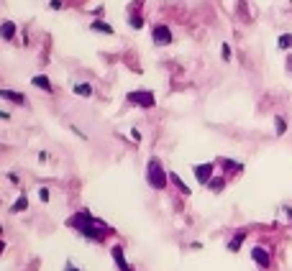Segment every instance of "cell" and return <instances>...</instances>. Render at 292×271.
Wrapping results in <instances>:
<instances>
[{
	"mask_svg": "<svg viewBox=\"0 0 292 271\" xmlns=\"http://www.w3.org/2000/svg\"><path fill=\"white\" fill-rule=\"evenodd\" d=\"M70 225H75V228H80V230H82V236L93 238V240H103V238L110 233V228H108V225H105L103 220L90 218V212H87V210H82L80 215H75V218L70 220Z\"/></svg>",
	"mask_w": 292,
	"mask_h": 271,
	"instance_id": "obj_1",
	"label": "cell"
},
{
	"mask_svg": "<svg viewBox=\"0 0 292 271\" xmlns=\"http://www.w3.org/2000/svg\"><path fill=\"white\" fill-rule=\"evenodd\" d=\"M146 182L154 187V190H164L169 184V174L164 172L162 162L159 159H149V166H146Z\"/></svg>",
	"mask_w": 292,
	"mask_h": 271,
	"instance_id": "obj_2",
	"label": "cell"
},
{
	"mask_svg": "<svg viewBox=\"0 0 292 271\" xmlns=\"http://www.w3.org/2000/svg\"><path fill=\"white\" fill-rule=\"evenodd\" d=\"M126 100L133 102V105H139V108H154L156 105L154 92H149V90H133V92L126 95Z\"/></svg>",
	"mask_w": 292,
	"mask_h": 271,
	"instance_id": "obj_3",
	"label": "cell"
},
{
	"mask_svg": "<svg viewBox=\"0 0 292 271\" xmlns=\"http://www.w3.org/2000/svg\"><path fill=\"white\" fill-rule=\"evenodd\" d=\"M151 38H154V44L156 46H169L172 44V31L167 28V26H154V31H151Z\"/></svg>",
	"mask_w": 292,
	"mask_h": 271,
	"instance_id": "obj_4",
	"label": "cell"
},
{
	"mask_svg": "<svg viewBox=\"0 0 292 271\" xmlns=\"http://www.w3.org/2000/svg\"><path fill=\"white\" fill-rule=\"evenodd\" d=\"M213 164L208 162V164H197L195 166V176H197V182L200 184H210V179H213Z\"/></svg>",
	"mask_w": 292,
	"mask_h": 271,
	"instance_id": "obj_5",
	"label": "cell"
},
{
	"mask_svg": "<svg viewBox=\"0 0 292 271\" xmlns=\"http://www.w3.org/2000/svg\"><path fill=\"white\" fill-rule=\"evenodd\" d=\"M251 258H254L261 268H266V266H269V261H272V258H269V251H266V248H261V246L251 248Z\"/></svg>",
	"mask_w": 292,
	"mask_h": 271,
	"instance_id": "obj_6",
	"label": "cell"
},
{
	"mask_svg": "<svg viewBox=\"0 0 292 271\" xmlns=\"http://www.w3.org/2000/svg\"><path fill=\"white\" fill-rule=\"evenodd\" d=\"M110 254H113V261H116V266H118L121 271H133V268L128 266L126 256H123V248H121V246H116V248H113V251H110Z\"/></svg>",
	"mask_w": 292,
	"mask_h": 271,
	"instance_id": "obj_7",
	"label": "cell"
},
{
	"mask_svg": "<svg viewBox=\"0 0 292 271\" xmlns=\"http://www.w3.org/2000/svg\"><path fill=\"white\" fill-rule=\"evenodd\" d=\"M0 98L3 100H11L16 105H26V98L21 95V92H13V90H0Z\"/></svg>",
	"mask_w": 292,
	"mask_h": 271,
	"instance_id": "obj_8",
	"label": "cell"
},
{
	"mask_svg": "<svg viewBox=\"0 0 292 271\" xmlns=\"http://www.w3.org/2000/svg\"><path fill=\"white\" fill-rule=\"evenodd\" d=\"M31 84L39 87V90H44V92H52V82H49V77H44V74H36L31 80Z\"/></svg>",
	"mask_w": 292,
	"mask_h": 271,
	"instance_id": "obj_9",
	"label": "cell"
},
{
	"mask_svg": "<svg viewBox=\"0 0 292 271\" xmlns=\"http://www.w3.org/2000/svg\"><path fill=\"white\" fill-rule=\"evenodd\" d=\"M243 238H246V230H238L233 238H231V243H228V251L231 254H236L238 248H241V243H243Z\"/></svg>",
	"mask_w": 292,
	"mask_h": 271,
	"instance_id": "obj_10",
	"label": "cell"
},
{
	"mask_svg": "<svg viewBox=\"0 0 292 271\" xmlns=\"http://www.w3.org/2000/svg\"><path fill=\"white\" fill-rule=\"evenodd\" d=\"M169 182H172V184H174L179 192H182V194H190V187H187V184H185V182H182V179H179L177 174H169Z\"/></svg>",
	"mask_w": 292,
	"mask_h": 271,
	"instance_id": "obj_11",
	"label": "cell"
},
{
	"mask_svg": "<svg viewBox=\"0 0 292 271\" xmlns=\"http://www.w3.org/2000/svg\"><path fill=\"white\" fill-rule=\"evenodd\" d=\"M0 31H3V38H6V41H11V38L16 36V24H13V20H6Z\"/></svg>",
	"mask_w": 292,
	"mask_h": 271,
	"instance_id": "obj_12",
	"label": "cell"
},
{
	"mask_svg": "<svg viewBox=\"0 0 292 271\" xmlns=\"http://www.w3.org/2000/svg\"><path fill=\"white\" fill-rule=\"evenodd\" d=\"M75 95H82V98H90V95H93V87H90L87 82H80V84H75Z\"/></svg>",
	"mask_w": 292,
	"mask_h": 271,
	"instance_id": "obj_13",
	"label": "cell"
},
{
	"mask_svg": "<svg viewBox=\"0 0 292 271\" xmlns=\"http://www.w3.org/2000/svg\"><path fill=\"white\" fill-rule=\"evenodd\" d=\"M277 46L279 49H292V34H282L279 41H277Z\"/></svg>",
	"mask_w": 292,
	"mask_h": 271,
	"instance_id": "obj_14",
	"label": "cell"
},
{
	"mask_svg": "<svg viewBox=\"0 0 292 271\" xmlns=\"http://www.w3.org/2000/svg\"><path fill=\"white\" fill-rule=\"evenodd\" d=\"M213 192H220L223 187H226V176H218V179H210V184H208Z\"/></svg>",
	"mask_w": 292,
	"mask_h": 271,
	"instance_id": "obj_15",
	"label": "cell"
},
{
	"mask_svg": "<svg viewBox=\"0 0 292 271\" xmlns=\"http://www.w3.org/2000/svg\"><path fill=\"white\" fill-rule=\"evenodd\" d=\"M26 208H29V200H26L24 194H21V197L16 200V205H13V212H24Z\"/></svg>",
	"mask_w": 292,
	"mask_h": 271,
	"instance_id": "obj_16",
	"label": "cell"
},
{
	"mask_svg": "<svg viewBox=\"0 0 292 271\" xmlns=\"http://www.w3.org/2000/svg\"><path fill=\"white\" fill-rule=\"evenodd\" d=\"M93 31H103V34H113V28H110L108 24H103V20H93Z\"/></svg>",
	"mask_w": 292,
	"mask_h": 271,
	"instance_id": "obj_17",
	"label": "cell"
},
{
	"mask_svg": "<svg viewBox=\"0 0 292 271\" xmlns=\"http://www.w3.org/2000/svg\"><path fill=\"white\" fill-rule=\"evenodd\" d=\"M274 128H277V136H282V133L287 130V120H284L282 116H277V118H274Z\"/></svg>",
	"mask_w": 292,
	"mask_h": 271,
	"instance_id": "obj_18",
	"label": "cell"
},
{
	"mask_svg": "<svg viewBox=\"0 0 292 271\" xmlns=\"http://www.w3.org/2000/svg\"><path fill=\"white\" fill-rule=\"evenodd\" d=\"M131 26H133V28H141V26H144V20H141L139 13H133V16H131Z\"/></svg>",
	"mask_w": 292,
	"mask_h": 271,
	"instance_id": "obj_19",
	"label": "cell"
},
{
	"mask_svg": "<svg viewBox=\"0 0 292 271\" xmlns=\"http://www.w3.org/2000/svg\"><path fill=\"white\" fill-rule=\"evenodd\" d=\"M220 56L226 59V62L231 59V46H228V44H223V46H220Z\"/></svg>",
	"mask_w": 292,
	"mask_h": 271,
	"instance_id": "obj_20",
	"label": "cell"
},
{
	"mask_svg": "<svg viewBox=\"0 0 292 271\" xmlns=\"http://www.w3.org/2000/svg\"><path fill=\"white\" fill-rule=\"evenodd\" d=\"M39 200H41V202H49V190H47V187L39 190Z\"/></svg>",
	"mask_w": 292,
	"mask_h": 271,
	"instance_id": "obj_21",
	"label": "cell"
},
{
	"mask_svg": "<svg viewBox=\"0 0 292 271\" xmlns=\"http://www.w3.org/2000/svg\"><path fill=\"white\" fill-rule=\"evenodd\" d=\"M62 8V0H52V10H59Z\"/></svg>",
	"mask_w": 292,
	"mask_h": 271,
	"instance_id": "obj_22",
	"label": "cell"
},
{
	"mask_svg": "<svg viewBox=\"0 0 292 271\" xmlns=\"http://www.w3.org/2000/svg\"><path fill=\"white\" fill-rule=\"evenodd\" d=\"M64 271H80V268H77V266H72V264H67V266H64Z\"/></svg>",
	"mask_w": 292,
	"mask_h": 271,
	"instance_id": "obj_23",
	"label": "cell"
},
{
	"mask_svg": "<svg viewBox=\"0 0 292 271\" xmlns=\"http://www.w3.org/2000/svg\"><path fill=\"white\" fill-rule=\"evenodd\" d=\"M287 215H289V218H292V210H289V208H287Z\"/></svg>",
	"mask_w": 292,
	"mask_h": 271,
	"instance_id": "obj_24",
	"label": "cell"
},
{
	"mask_svg": "<svg viewBox=\"0 0 292 271\" xmlns=\"http://www.w3.org/2000/svg\"><path fill=\"white\" fill-rule=\"evenodd\" d=\"M289 3H292V0H289Z\"/></svg>",
	"mask_w": 292,
	"mask_h": 271,
	"instance_id": "obj_25",
	"label": "cell"
}]
</instances>
